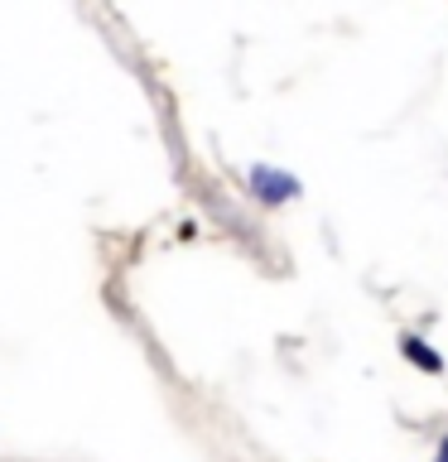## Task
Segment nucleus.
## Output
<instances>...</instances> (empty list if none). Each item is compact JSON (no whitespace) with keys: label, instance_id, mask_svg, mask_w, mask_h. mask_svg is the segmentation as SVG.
<instances>
[{"label":"nucleus","instance_id":"3","mask_svg":"<svg viewBox=\"0 0 448 462\" xmlns=\"http://www.w3.org/2000/svg\"><path fill=\"white\" fill-rule=\"evenodd\" d=\"M434 462H448V433L439 439V448H434Z\"/></svg>","mask_w":448,"mask_h":462},{"label":"nucleus","instance_id":"1","mask_svg":"<svg viewBox=\"0 0 448 462\" xmlns=\"http://www.w3.org/2000/svg\"><path fill=\"white\" fill-rule=\"evenodd\" d=\"M251 193L256 202H266V208H280V202H289L299 193V179L285 169H270V164H256L251 169Z\"/></svg>","mask_w":448,"mask_h":462},{"label":"nucleus","instance_id":"2","mask_svg":"<svg viewBox=\"0 0 448 462\" xmlns=\"http://www.w3.org/2000/svg\"><path fill=\"white\" fill-rule=\"evenodd\" d=\"M400 356L410 361V366H419V371H429V375H443V356L434 352V346L419 337V332H405L400 337Z\"/></svg>","mask_w":448,"mask_h":462}]
</instances>
